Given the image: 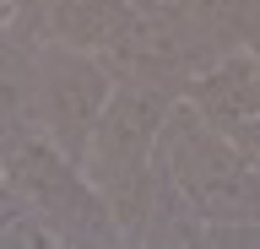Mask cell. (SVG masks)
<instances>
[{
	"mask_svg": "<svg viewBox=\"0 0 260 249\" xmlns=\"http://www.w3.org/2000/svg\"><path fill=\"white\" fill-rule=\"evenodd\" d=\"M157 173L211 222H260V168L255 157L217 130L190 98H174L157 135Z\"/></svg>",
	"mask_w": 260,
	"mask_h": 249,
	"instance_id": "cell-1",
	"label": "cell"
},
{
	"mask_svg": "<svg viewBox=\"0 0 260 249\" xmlns=\"http://www.w3.org/2000/svg\"><path fill=\"white\" fill-rule=\"evenodd\" d=\"M168 109H174V92H157V87H141V82H114V98L98 119L87 163H81L92 173V184L103 190V200L114 206L119 228H125V244L141 238L146 206H152L157 135H162Z\"/></svg>",
	"mask_w": 260,
	"mask_h": 249,
	"instance_id": "cell-2",
	"label": "cell"
},
{
	"mask_svg": "<svg viewBox=\"0 0 260 249\" xmlns=\"http://www.w3.org/2000/svg\"><path fill=\"white\" fill-rule=\"evenodd\" d=\"M6 179L38 206V217L49 222L60 249H114V244H125V228H119L114 206L103 200V190L92 184V173L76 157H65L44 130L27 135L6 157Z\"/></svg>",
	"mask_w": 260,
	"mask_h": 249,
	"instance_id": "cell-3",
	"label": "cell"
},
{
	"mask_svg": "<svg viewBox=\"0 0 260 249\" xmlns=\"http://www.w3.org/2000/svg\"><path fill=\"white\" fill-rule=\"evenodd\" d=\"M114 82L119 76L109 70L103 54L38 38V49H32V109H38V130L65 157L87 163L92 130H98V119H103V109L114 98Z\"/></svg>",
	"mask_w": 260,
	"mask_h": 249,
	"instance_id": "cell-4",
	"label": "cell"
},
{
	"mask_svg": "<svg viewBox=\"0 0 260 249\" xmlns=\"http://www.w3.org/2000/svg\"><path fill=\"white\" fill-rule=\"evenodd\" d=\"M103 60H109V70L119 82H141V87H157V92L184 98V87L211 60H222V49L206 33H195L174 6L157 0V6H141V17L125 27L119 44L103 49Z\"/></svg>",
	"mask_w": 260,
	"mask_h": 249,
	"instance_id": "cell-5",
	"label": "cell"
},
{
	"mask_svg": "<svg viewBox=\"0 0 260 249\" xmlns=\"http://www.w3.org/2000/svg\"><path fill=\"white\" fill-rule=\"evenodd\" d=\"M184 98H190L217 130H228L244 147V141L260 130V54L255 49H233V54H222V60H211V65L184 87Z\"/></svg>",
	"mask_w": 260,
	"mask_h": 249,
	"instance_id": "cell-6",
	"label": "cell"
},
{
	"mask_svg": "<svg viewBox=\"0 0 260 249\" xmlns=\"http://www.w3.org/2000/svg\"><path fill=\"white\" fill-rule=\"evenodd\" d=\"M141 17V0H54L44 38L71 44V49H92L103 54L109 44L125 38V27Z\"/></svg>",
	"mask_w": 260,
	"mask_h": 249,
	"instance_id": "cell-7",
	"label": "cell"
},
{
	"mask_svg": "<svg viewBox=\"0 0 260 249\" xmlns=\"http://www.w3.org/2000/svg\"><path fill=\"white\" fill-rule=\"evenodd\" d=\"M32 49L38 38H0V157H11L27 135H38L32 109Z\"/></svg>",
	"mask_w": 260,
	"mask_h": 249,
	"instance_id": "cell-8",
	"label": "cell"
},
{
	"mask_svg": "<svg viewBox=\"0 0 260 249\" xmlns=\"http://www.w3.org/2000/svg\"><path fill=\"white\" fill-rule=\"evenodd\" d=\"M195 33H206L222 54L260 49V0H162Z\"/></svg>",
	"mask_w": 260,
	"mask_h": 249,
	"instance_id": "cell-9",
	"label": "cell"
},
{
	"mask_svg": "<svg viewBox=\"0 0 260 249\" xmlns=\"http://www.w3.org/2000/svg\"><path fill=\"white\" fill-rule=\"evenodd\" d=\"M0 249H60L38 206L11 179H0Z\"/></svg>",
	"mask_w": 260,
	"mask_h": 249,
	"instance_id": "cell-10",
	"label": "cell"
},
{
	"mask_svg": "<svg viewBox=\"0 0 260 249\" xmlns=\"http://www.w3.org/2000/svg\"><path fill=\"white\" fill-rule=\"evenodd\" d=\"M11 11H16V22H11V33H16V38H44L54 0H11Z\"/></svg>",
	"mask_w": 260,
	"mask_h": 249,
	"instance_id": "cell-11",
	"label": "cell"
},
{
	"mask_svg": "<svg viewBox=\"0 0 260 249\" xmlns=\"http://www.w3.org/2000/svg\"><path fill=\"white\" fill-rule=\"evenodd\" d=\"M11 22H16V11H11V0H0V38H11Z\"/></svg>",
	"mask_w": 260,
	"mask_h": 249,
	"instance_id": "cell-12",
	"label": "cell"
},
{
	"mask_svg": "<svg viewBox=\"0 0 260 249\" xmlns=\"http://www.w3.org/2000/svg\"><path fill=\"white\" fill-rule=\"evenodd\" d=\"M0 179H6V157H0Z\"/></svg>",
	"mask_w": 260,
	"mask_h": 249,
	"instance_id": "cell-13",
	"label": "cell"
},
{
	"mask_svg": "<svg viewBox=\"0 0 260 249\" xmlns=\"http://www.w3.org/2000/svg\"><path fill=\"white\" fill-rule=\"evenodd\" d=\"M141 6H157V0H141Z\"/></svg>",
	"mask_w": 260,
	"mask_h": 249,
	"instance_id": "cell-14",
	"label": "cell"
},
{
	"mask_svg": "<svg viewBox=\"0 0 260 249\" xmlns=\"http://www.w3.org/2000/svg\"><path fill=\"white\" fill-rule=\"evenodd\" d=\"M255 54H260V49H255Z\"/></svg>",
	"mask_w": 260,
	"mask_h": 249,
	"instance_id": "cell-15",
	"label": "cell"
}]
</instances>
